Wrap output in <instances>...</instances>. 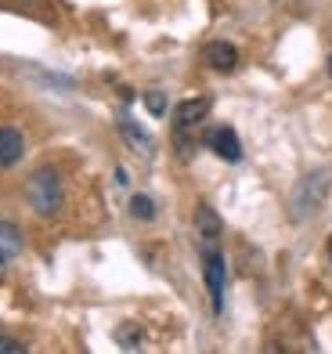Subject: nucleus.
I'll list each match as a JSON object with an SVG mask.
<instances>
[{
    "label": "nucleus",
    "mask_w": 332,
    "mask_h": 354,
    "mask_svg": "<svg viewBox=\"0 0 332 354\" xmlns=\"http://www.w3.org/2000/svg\"><path fill=\"white\" fill-rule=\"evenodd\" d=\"M26 199L40 217H58L61 199H66V188H61V177L55 167H40L26 177Z\"/></svg>",
    "instance_id": "obj_1"
},
{
    "label": "nucleus",
    "mask_w": 332,
    "mask_h": 354,
    "mask_svg": "<svg viewBox=\"0 0 332 354\" xmlns=\"http://www.w3.org/2000/svg\"><path fill=\"white\" fill-rule=\"evenodd\" d=\"M329 196V174H311V177H304L300 181V188L293 192V217L296 221H307L314 210L322 206V199Z\"/></svg>",
    "instance_id": "obj_2"
},
{
    "label": "nucleus",
    "mask_w": 332,
    "mask_h": 354,
    "mask_svg": "<svg viewBox=\"0 0 332 354\" xmlns=\"http://www.w3.org/2000/svg\"><path fill=\"white\" fill-rule=\"evenodd\" d=\"M202 275H206V293H210V308L213 315L224 311V282H228V264L220 250H206L202 257Z\"/></svg>",
    "instance_id": "obj_3"
},
{
    "label": "nucleus",
    "mask_w": 332,
    "mask_h": 354,
    "mask_svg": "<svg viewBox=\"0 0 332 354\" xmlns=\"http://www.w3.org/2000/svg\"><path fill=\"white\" fill-rule=\"evenodd\" d=\"M206 145L224 159V163H242V141L231 127H213V131L206 134Z\"/></svg>",
    "instance_id": "obj_4"
},
{
    "label": "nucleus",
    "mask_w": 332,
    "mask_h": 354,
    "mask_svg": "<svg viewBox=\"0 0 332 354\" xmlns=\"http://www.w3.org/2000/svg\"><path fill=\"white\" fill-rule=\"evenodd\" d=\"M210 109H213V102L206 98V94H202V98H188V102H181L177 109H173V127H177V131H188V127L206 120Z\"/></svg>",
    "instance_id": "obj_5"
},
{
    "label": "nucleus",
    "mask_w": 332,
    "mask_h": 354,
    "mask_svg": "<svg viewBox=\"0 0 332 354\" xmlns=\"http://www.w3.org/2000/svg\"><path fill=\"white\" fill-rule=\"evenodd\" d=\"M26 156V138L19 127H0V170H11Z\"/></svg>",
    "instance_id": "obj_6"
},
{
    "label": "nucleus",
    "mask_w": 332,
    "mask_h": 354,
    "mask_svg": "<svg viewBox=\"0 0 332 354\" xmlns=\"http://www.w3.org/2000/svg\"><path fill=\"white\" fill-rule=\"evenodd\" d=\"M206 66H213L217 73H231L235 66H239V51H235V44L213 40V44L206 47Z\"/></svg>",
    "instance_id": "obj_7"
},
{
    "label": "nucleus",
    "mask_w": 332,
    "mask_h": 354,
    "mask_svg": "<svg viewBox=\"0 0 332 354\" xmlns=\"http://www.w3.org/2000/svg\"><path fill=\"white\" fill-rule=\"evenodd\" d=\"M22 232H19V224H11L8 217H0V264H8L14 261V257L22 253Z\"/></svg>",
    "instance_id": "obj_8"
},
{
    "label": "nucleus",
    "mask_w": 332,
    "mask_h": 354,
    "mask_svg": "<svg viewBox=\"0 0 332 354\" xmlns=\"http://www.w3.org/2000/svg\"><path fill=\"white\" fill-rule=\"evenodd\" d=\"M195 232H199V239H206V243L220 239L224 224H220V217H217L213 206H206V203H199V206H195Z\"/></svg>",
    "instance_id": "obj_9"
},
{
    "label": "nucleus",
    "mask_w": 332,
    "mask_h": 354,
    "mask_svg": "<svg viewBox=\"0 0 332 354\" xmlns=\"http://www.w3.org/2000/svg\"><path fill=\"white\" fill-rule=\"evenodd\" d=\"M119 127H123V138H126V141H130V145H134V149H141V152H148V149H152V141H148V134H145V131H141V127H137L134 120H123Z\"/></svg>",
    "instance_id": "obj_10"
},
{
    "label": "nucleus",
    "mask_w": 332,
    "mask_h": 354,
    "mask_svg": "<svg viewBox=\"0 0 332 354\" xmlns=\"http://www.w3.org/2000/svg\"><path fill=\"white\" fill-rule=\"evenodd\" d=\"M130 217L134 221H152L155 217V203L148 196H134L130 199Z\"/></svg>",
    "instance_id": "obj_11"
},
{
    "label": "nucleus",
    "mask_w": 332,
    "mask_h": 354,
    "mask_svg": "<svg viewBox=\"0 0 332 354\" xmlns=\"http://www.w3.org/2000/svg\"><path fill=\"white\" fill-rule=\"evenodd\" d=\"M145 105H148L152 116H163V112H166V98H163L159 91H148V94H145Z\"/></svg>",
    "instance_id": "obj_12"
},
{
    "label": "nucleus",
    "mask_w": 332,
    "mask_h": 354,
    "mask_svg": "<svg viewBox=\"0 0 332 354\" xmlns=\"http://www.w3.org/2000/svg\"><path fill=\"white\" fill-rule=\"evenodd\" d=\"M26 344L22 340H11V336H0V354H22Z\"/></svg>",
    "instance_id": "obj_13"
},
{
    "label": "nucleus",
    "mask_w": 332,
    "mask_h": 354,
    "mask_svg": "<svg viewBox=\"0 0 332 354\" xmlns=\"http://www.w3.org/2000/svg\"><path fill=\"white\" fill-rule=\"evenodd\" d=\"M329 73H332V55H329Z\"/></svg>",
    "instance_id": "obj_14"
},
{
    "label": "nucleus",
    "mask_w": 332,
    "mask_h": 354,
    "mask_svg": "<svg viewBox=\"0 0 332 354\" xmlns=\"http://www.w3.org/2000/svg\"><path fill=\"white\" fill-rule=\"evenodd\" d=\"M329 257H332V243H329Z\"/></svg>",
    "instance_id": "obj_15"
}]
</instances>
